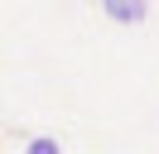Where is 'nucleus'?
Here are the masks:
<instances>
[{
	"label": "nucleus",
	"mask_w": 159,
	"mask_h": 154,
	"mask_svg": "<svg viewBox=\"0 0 159 154\" xmlns=\"http://www.w3.org/2000/svg\"><path fill=\"white\" fill-rule=\"evenodd\" d=\"M24 154H63V144L53 140V135H34V140L24 144Z\"/></svg>",
	"instance_id": "2"
},
{
	"label": "nucleus",
	"mask_w": 159,
	"mask_h": 154,
	"mask_svg": "<svg viewBox=\"0 0 159 154\" xmlns=\"http://www.w3.org/2000/svg\"><path fill=\"white\" fill-rule=\"evenodd\" d=\"M101 10H106V19H116V24H140V19H145V5H140V0H101Z\"/></svg>",
	"instance_id": "1"
}]
</instances>
